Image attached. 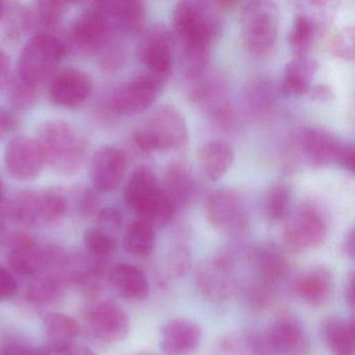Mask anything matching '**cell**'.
Masks as SVG:
<instances>
[{
  "label": "cell",
  "instance_id": "obj_8",
  "mask_svg": "<svg viewBox=\"0 0 355 355\" xmlns=\"http://www.w3.org/2000/svg\"><path fill=\"white\" fill-rule=\"evenodd\" d=\"M112 32L94 3L76 16L67 32L65 43L68 51L91 55L103 51L112 37Z\"/></svg>",
  "mask_w": 355,
  "mask_h": 355
},
{
  "label": "cell",
  "instance_id": "obj_18",
  "mask_svg": "<svg viewBox=\"0 0 355 355\" xmlns=\"http://www.w3.org/2000/svg\"><path fill=\"white\" fill-rule=\"evenodd\" d=\"M112 34L134 35L142 30L145 6L138 0H105L94 3Z\"/></svg>",
  "mask_w": 355,
  "mask_h": 355
},
{
  "label": "cell",
  "instance_id": "obj_2",
  "mask_svg": "<svg viewBox=\"0 0 355 355\" xmlns=\"http://www.w3.org/2000/svg\"><path fill=\"white\" fill-rule=\"evenodd\" d=\"M36 141L45 164L60 175H73L82 169L88 142L72 124L59 119L43 122L37 130Z\"/></svg>",
  "mask_w": 355,
  "mask_h": 355
},
{
  "label": "cell",
  "instance_id": "obj_6",
  "mask_svg": "<svg viewBox=\"0 0 355 355\" xmlns=\"http://www.w3.org/2000/svg\"><path fill=\"white\" fill-rule=\"evenodd\" d=\"M279 30L277 6L267 0L245 3L241 16L243 42L251 53L266 55L274 49Z\"/></svg>",
  "mask_w": 355,
  "mask_h": 355
},
{
  "label": "cell",
  "instance_id": "obj_15",
  "mask_svg": "<svg viewBox=\"0 0 355 355\" xmlns=\"http://www.w3.org/2000/svg\"><path fill=\"white\" fill-rule=\"evenodd\" d=\"M92 89L90 74L78 68H65L58 70L49 80V99L58 107L76 109L86 103Z\"/></svg>",
  "mask_w": 355,
  "mask_h": 355
},
{
  "label": "cell",
  "instance_id": "obj_43",
  "mask_svg": "<svg viewBox=\"0 0 355 355\" xmlns=\"http://www.w3.org/2000/svg\"><path fill=\"white\" fill-rule=\"evenodd\" d=\"M19 123V117L15 112L0 105V143L5 140L8 135L17 130Z\"/></svg>",
  "mask_w": 355,
  "mask_h": 355
},
{
  "label": "cell",
  "instance_id": "obj_12",
  "mask_svg": "<svg viewBox=\"0 0 355 355\" xmlns=\"http://www.w3.org/2000/svg\"><path fill=\"white\" fill-rule=\"evenodd\" d=\"M138 58L149 73L165 80L171 72L173 62V38L163 24H155L141 35Z\"/></svg>",
  "mask_w": 355,
  "mask_h": 355
},
{
  "label": "cell",
  "instance_id": "obj_4",
  "mask_svg": "<svg viewBox=\"0 0 355 355\" xmlns=\"http://www.w3.org/2000/svg\"><path fill=\"white\" fill-rule=\"evenodd\" d=\"M67 53L65 41L57 35L35 34L20 53L16 76L42 87L57 73Z\"/></svg>",
  "mask_w": 355,
  "mask_h": 355
},
{
  "label": "cell",
  "instance_id": "obj_11",
  "mask_svg": "<svg viewBox=\"0 0 355 355\" xmlns=\"http://www.w3.org/2000/svg\"><path fill=\"white\" fill-rule=\"evenodd\" d=\"M282 236L291 250L305 252L324 244L327 226L315 209L303 207L288 218Z\"/></svg>",
  "mask_w": 355,
  "mask_h": 355
},
{
  "label": "cell",
  "instance_id": "obj_5",
  "mask_svg": "<svg viewBox=\"0 0 355 355\" xmlns=\"http://www.w3.org/2000/svg\"><path fill=\"white\" fill-rule=\"evenodd\" d=\"M187 138L186 119L171 105L157 107L132 136L135 144L145 153L178 148L186 142Z\"/></svg>",
  "mask_w": 355,
  "mask_h": 355
},
{
  "label": "cell",
  "instance_id": "obj_31",
  "mask_svg": "<svg viewBox=\"0 0 355 355\" xmlns=\"http://www.w3.org/2000/svg\"><path fill=\"white\" fill-rule=\"evenodd\" d=\"M33 31L31 8L19 3H8L7 11L0 20V37L7 42H17Z\"/></svg>",
  "mask_w": 355,
  "mask_h": 355
},
{
  "label": "cell",
  "instance_id": "obj_14",
  "mask_svg": "<svg viewBox=\"0 0 355 355\" xmlns=\"http://www.w3.org/2000/svg\"><path fill=\"white\" fill-rule=\"evenodd\" d=\"M205 214L209 224L225 234H243L248 226L240 198L230 189L215 191L207 197Z\"/></svg>",
  "mask_w": 355,
  "mask_h": 355
},
{
  "label": "cell",
  "instance_id": "obj_35",
  "mask_svg": "<svg viewBox=\"0 0 355 355\" xmlns=\"http://www.w3.org/2000/svg\"><path fill=\"white\" fill-rule=\"evenodd\" d=\"M292 192L286 182H277L268 189L265 197V213L272 221L286 217L290 207Z\"/></svg>",
  "mask_w": 355,
  "mask_h": 355
},
{
  "label": "cell",
  "instance_id": "obj_46",
  "mask_svg": "<svg viewBox=\"0 0 355 355\" xmlns=\"http://www.w3.org/2000/svg\"><path fill=\"white\" fill-rule=\"evenodd\" d=\"M338 165L353 172V169H354V147L352 144L347 143L340 159H338Z\"/></svg>",
  "mask_w": 355,
  "mask_h": 355
},
{
  "label": "cell",
  "instance_id": "obj_34",
  "mask_svg": "<svg viewBox=\"0 0 355 355\" xmlns=\"http://www.w3.org/2000/svg\"><path fill=\"white\" fill-rule=\"evenodd\" d=\"M8 98L16 110L32 109L40 98L41 87L15 76L8 83Z\"/></svg>",
  "mask_w": 355,
  "mask_h": 355
},
{
  "label": "cell",
  "instance_id": "obj_24",
  "mask_svg": "<svg viewBox=\"0 0 355 355\" xmlns=\"http://www.w3.org/2000/svg\"><path fill=\"white\" fill-rule=\"evenodd\" d=\"M112 286L128 300H146L150 294L148 279L142 270L130 263H116L109 272Z\"/></svg>",
  "mask_w": 355,
  "mask_h": 355
},
{
  "label": "cell",
  "instance_id": "obj_9",
  "mask_svg": "<svg viewBox=\"0 0 355 355\" xmlns=\"http://www.w3.org/2000/svg\"><path fill=\"white\" fill-rule=\"evenodd\" d=\"M164 82V78L148 72L123 83L112 95V109L123 116L144 113L157 101L163 89Z\"/></svg>",
  "mask_w": 355,
  "mask_h": 355
},
{
  "label": "cell",
  "instance_id": "obj_23",
  "mask_svg": "<svg viewBox=\"0 0 355 355\" xmlns=\"http://www.w3.org/2000/svg\"><path fill=\"white\" fill-rule=\"evenodd\" d=\"M46 348L51 355H65L76 347L80 328L78 322L62 313H51L44 319Z\"/></svg>",
  "mask_w": 355,
  "mask_h": 355
},
{
  "label": "cell",
  "instance_id": "obj_13",
  "mask_svg": "<svg viewBox=\"0 0 355 355\" xmlns=\"http://www.w3.org/2000/svg\"><path fill=\"white\" fill-rule=\"evenodd\" d=\"M45 165L44 155L36 139L16 136L8 143L5 166L14 180L33 182L41 175Z\"/></svg>",
  "mask_w": 355,
  "mask_h": 355
},
{
  "label": "cell",
  "instance_id": "obj_7",
  "mask_svg": "<svg viewBox=\"0 0 355 355\" xmlns=\"http://www.w3.org/2000/svg\"><path fill=\"white\" fill-rule=\"evenodd\" d=\"M259 355H305L309 342L301 322L293 315H282L263 336H255Z\"/></svg>",
  "mask_w": 355,
  "mask_h": 355
},
{
  "label": "cell",
  "instance_id": "obj_37",
  "mask_svg": "<svg viewBox=\"0 0 355 355\" xmlns=\"http://www.w3.org/2000/svg\"><path fill=\"white\" fill-rule=\"evenodd\" d=\"M61 282L53 276H44L37 278L28 286L26 291V298L30 302L51 303L57 300L62 295Z\"/></svg>",
  "mask_w": 355,
  "mask_h": 355
},
{
  "label": "cell",
  "instance_id": "obj_33",
  "mask_svg": "<svg viewBox=\"0 0 355 355\" xmlns=\"http://www.w3.org/2000/svg\"><path fill=\"white\" fill-rule=\"evenodd\" d=\"M155 228L144 221L136 220L126 228L123 236V248L126 252L136 257L150 254L155 245Z\"/></svg>",
  "mask_w": 355,
  "mask_h": 355
},
{
  "label": "cell",
  "instance_id": "obj_30",
  "mask_svg": "<svg viewBox=\"0 0 355 355\" xmlns=\"http://www.w3.org/2000/svg\"><path fill=\"white\" fill-rule=\"evenodd\" d=\"M164 191L175 209L186 207L194 194V182L184 166L172 164L165 175Z\"/></svg>",
  "mask_w": 355,
  "mask_h": 355
},
{
  "label": "cell",
  "instance_id": "obj_3",
  "mask_svg": "<svg viewBox=\"0 0 355 355\" xmlns=\"http://www.w3.org/2000/svg\"><path fill=\"white\" fill-rule=\"evenodd\" d=\"M126 205L153 227H164L173 219L176 209L159 184L157 174L146 166L132 172L123 190Z\"/></svg>",
  "mask_w": 355,
  "mask_h": 355
},
{
  "label": "cell",
  "instance_id": "obj_32",
  "mask_svg": "<svg viewBox=\"0 0 355 355\" xmlns=\"http://www.w3.org/2000/svg\"><path fill=\"white\" fill-rule=\"evenodd\" d=\"M67 11V3L63 1H38L31 8L32 13L33 30L36 34H55V31L61 26L64 16Z\"/></svg>",
  "mask_w": 355,
  "mask_h": 355
},
{
  "label": "cell",
  "instance_id": "obj_25",
  "mask_svg": "<svg viewBox=\"0 0 355 355\" xmlns=\"http://www.w3.org/2000/svg\"><path fill=\"white\" fill-rule=\"evenodd\" d=\"M253 261L259 276L257 286L271 291L288 275L290 263L284 253L274 245H266L253 253Z\"/></svg>",
  "mask_w": 355,
  "mask_h": 355
},
{
  "label": "cell",
  "instance_id": "obj_39",
  "mask_svg": "<svg viewBox=\"0 0 355 355\" xmlns=\"http://www.w3.org/2000/svg\"><path fill=\"white\" fill-rule=\"evenodd\" d=\"M330 51L336 57L344 60L354 58V28L352 26L338 31L330 41Z\"/></svg>",
  "mask_w": 355,
  "mask_h": 355
},
{
  "label": "cell",
  "instance_id": "obj_45",
  "mask_svg": "<svg viewBox=\"0 0 355 355\" xmlns=\"http://www.w3.org/2000/svg\"><path fill=\"white\" fill-rule=\"evenodd\" d=\"M10 69H11V61L9 55L5 51H0V90L5 89L9 83Z\"/></svg>",
  "mask_w": 355,
  "mask_h": 355
},
{
  "label": "cell",
  "instance_id": "obj_22",
  "mask_svg": "<svg viewBox=\"0 0 355 355\" xmlns=\"http://www.w3.org/2000/svg\"><path fill=\"white\" fill-rule=\"evenodd\" d=\"M332 290L334 276L331 271L323 266L305 272L297 278L294 284L295 294L311 306L325 304L331 296Z\"/></svg>",
  "mask_w": 355,
  "mask_h": 355
},
{
  "label": "cell",
  "instance_id": "obj_10",
  "mask_svg": "<svg viewBox=\"0 0 355 355\" xmlns=\"http://www.w3.org/2000/svg\"><path fill=\"white\" fill-rule=\"evenodd\" d=\"M195 284L207 301L221 303L228 300L236 288L232 261L225 255L201 261L195 271Z\"/></svg>",
  "mask_w": 355,
  "mask_h": 355
},
{
  "label": "cell",
  "instance_id": "obj_19",
  "mask_svg": "<svg viewBox=\"0 0 355 355\" xmlns=\"http://www.w3.org/2000/svg\"><path fill=\"white\" fill-rule=\"evenodd\" d=\"M202 329L192 320H170L159 332V348L166 355H189L200 346Z\"/></svg>",
  "mask_w": 355,
  "mask_h": 355
},
{
  "label": "cell",
  "instance_id": "obj_44",
  "mask_svg": "<svg viewBox=\"0 0 355 355\" xmlns=\"http://www.w3.org/2000/svg\"><path fill=\"white\" fill-rule=\"evenodd\" d=\"M189 263H190V259H189L188 254L186 252H182V251H178L170 259V271L178 277V276H182L188 270Z\"/></svg>",
  "mask_w": 355,
  "mask_h": 355
},
{
  "label": "cell",
  "instance_id": "obj_50",
  "mask_svg": "<svg viewBox=\"0 0 355 355\" xmlns=\"http://www.w3.org/2000/svg\"><path fill=\"white\" fill-rule=\"evenodd\" d=\"M6 215H8L7 203H5L3 199V180L0 178V222L3 219Z\"/></svg>",
  "mask_w": 355,
  "mask_h": 355
},
{
  "label": "cell",
  "instance_id": "obj_16",
  "mask_svg": "<svg viewBox=\"0 0 355 355\" xmlns=\"http://www.w3.org/2000/svg\"><path fill=\"white\" fill-rule=\"evenodd\" d=\"M128 159L123 151L113 146H103L93 155L89 166L91 184L101 193L115 191L125 175Z\"/></svg>",
  "mask_w": 355,
  "mask_h": 355
},
{
  "label": "cell",
  "instance_id": "obj_17",
  "mask_svg": "<svg viewBox=\"0 0 355 355\" xmlns=\"http://www.w3.org/2000/svg\"><path fill=\"white\" fill-rule=\"evenodd\" d=\"M88 322L93 336L107 344L125 340L130 332V321L128 313L111 301L97 305L89 315Z\"/></svg>",
  "mask_w": 355,
  "mask_h": 355
},
{
  "label": "cell",
  "instance_id": "obj_20",
  "mask_svg": "<svg viewBox=\"0 0 355 355\" xmlns=\"http://www.w3.org/2000/svg\"><path fill=\"white\" fill-rule=\"evenodd\" d=\"M8 245V261L12 269L20 275H35L53 255V251L39 248L36 240L24 232L9 236Z\"/></svg>",
  "mask_w": 355,
  "mask_h": 355
},
{
  "label": "cell",
  "instance_id": "obj_53",
  "mask_svg": "<svg viewBox=\"0 0 355 355\" xmlns=\"http://www.w3.org/2000/svg\"><path fill=\"white\" fill-rule=\"evenodd\" d=\"M8 1H0V20L3 19L6 11H7Z\"/></svg>",
  "mask_w": 355,
  "mask_h": 355
},
{
  "label": "cell",
  "instance_id": "obj_49",
  "mask_svg": "<svg viewBox=\"0 0 355 355\" xmlns=\"http://www.w3.org/2000/svg\"><path fill=\"white\" fill-rule=\"evenodd\" d=\"M311 95L315 98L328 99L330 97V90L325 86H318L311 90Z\"/></svg>",
  "mask_w": 355,
  "mask_h": 355
},
{
  "label": "cell",
  "instance_id": "obj_1",
  "mask_svg": "<svg viewBox=\"0 0 355 355\" xmlns=\"http://www.w3.org/2000/svg\"><path fill=\"white\" fill-rule=\"evenodd\" d=\"M172 20L182 39L186 70H205L211 43L220 30L213 6L202 1H180L174 8Z\"/></svg>",
  "mask_w": 355,
  "mask_h": 355
},
{
  "label": "cell",
  "instance_id": "obj_52",
  "mask_svg": "<svg viewBox=\"0 0 355 355\" xmlns=\"http://www.w3.org/2000/svg\"><path fill=\"white\" fill-rule=\"evenodd\" d=\"M65 355H95L94 352L90 350L88 348H84V347H80V348H72L69 352L66 353Z\"/></svg>",
  "mask_w": 355,
  "mask_h": 355
},
{
  "label": "cell",
  "instance_id": "obj_36",
  "mask_svg": "<svg viewBox=\"0 0 355 355\" xmlns=\"http://www.w3.org/2000/svg\"><path fill=\"white\" fill-rule=\"evenodd\" d=\"M313 32L315 28L313 21L306 15L299 14L295 17L288 34V43L294 51L295 57L307 55V51L313 42Z\"/></svg>",
  "mask_w": 355,
  "mask_h": 355
},
{
  "label": "cell",
  "instance_id": "obj_54",
  "mask_svg": "<svg viewBox=\"0 0 355 355\" xmlns=\"http://www.w3.org/2000/svg\"><path fill=\"white\" fill-rule=\"evenodd\" d=\"M135 355H157V354H155V353H153V352H141V353H138V354H135Z\"/></svg>",
  "mask_w": 355,
  "mask_h": 355
},
{
  "label": "cell",
  "instance_id": "obj_48",
  "mask_svg": "<svg viewBox=\"0 0 355 355\" xmlns=\"http://www.w3.org/2000/svg\"><path fill=\"white\" fill-rule=\"evenodd\" d=\"M345 300L350 307L354 306V275L350 274L344 288Z\"/></svg>",
  "mask_w": 355,
  "mask_h": 355
},
{
  "label": "cell",
  "instance_id": "obj_21",
  "mask_svg": "<svg viewBox=\"0 0 355 355\" xmlns=\"http://www.w3.org/2000/svg\"><path fill=\"white\" fill-rule=\"evenodd\" d=\"M347 143L340 142L330 132L320 128H307L300 137V148L313 165L326 166L338 159Z\"/></svg>",
  "mask_w": 355,
  "mask_h": 355
},
{
  "label": "cell",
  "instance_id": "obj_38",
  "mask_svg": "<svg viewBox=\"0 0 355 355\" xmlns=\"http://www.w3.org/2000/svg\"><path fill=\"white\" fill-rule=\"evenodd\" d=\"M84 242L87 249L97 257H105L115 250L118 240L94 227L89 228L84 234Z\"/></svg>",
  "mask_w": 355,
  "mask_h": 355
},
{
  "label": "cell",
  "instance_id": "obj_26",
  "mask_svg": "<svg viewBox=\"0 0 355 355\" xmlns=\"http://www.w3.org/2000/svg\"><path fill=\"white\" fill-rule=\"evenodd\" d=\"M320 331L324 344L332 355H353L354 325L352 321L340 315H331L323 320Z\"/></svg>",
  "mask_w": 355,
  "mask_h": 355
},
{
  "label": "cell",
  "instance_id": "obj_29",
  "mask_svg": "<svg viewBox=\"0 0 355 355\" xmlns=\"http://www.w3.org/2000/svg\"><path fill=\"white\" fill-rule=\"evenodd\" d=\"M8 215L24 227L43 225L42 201L41 193L24 191L15 195L7 205Z\"/></svg>",
  "mask_w": 355,
  "mask_h": 355
},
{
  "label": "cell",
  "instance_id": "obj_51",
  "mask_svg": "<svg viewBox=\"0 0 355 355\" xmlns=\"http://www.w3.org/2000/svg\"><path fill=\"white\" fill-rule=\"evenodd\" d=\"M8 240H9V236H8L6 226L3 225V222H0V250L8 244Z\"/></svg>",
  "mask_w": 355,
  "mask_h": 355
},
{
  "label": "cell",
  "instance_id": "obj_41",
  "mask_svg": "<svg viewBox=\"0 0 355 355\" xmlns=\"http://www.w3.org/2000/svg\"><path fill=\"white\" fill-rule=\"evenodd\" d=\"M0 355H51L45 345L33 346L18 340H8L0 345Z\"/></svg>",
  "mask_w": 355,
  "mask_h": 355
},
{
  "label": "cell",
  "instance_id": "obj_42",
  "mask_svg": "<svg viewBox=\"0 0 355 355\" xmlns=\"http://www.w3.org/2000/svg\"><path fill=\"white\" fill-rule=\"evenodd\" d=\"M18 284L13 274L0 266V301L9 300L17 293Z\"/></svg>",
  "mask_w": 355,
  "mask_h": 355
},
{
  "label": "cell",
  "instance_id": "obj_27",
  "mask_svg": "<svg viewBox=\"0 0 355 355\" xmlns=\"http://www.w3.org/2000/svg\"><path fill=\"white\" fill-rule=\"evenodd\" d=\"M198 161L205 178L218 180L227 172L234 162L232 146L224 141L205 143L198 150Z\"/></svg>",
  "mask_w": 355,
  "mask_h": 355
},
{
  "label": "cell",
  "instance_id": "obj_40",
  "mask_svg": "<svg viewBox=\"0 0 355 355\" xmlns=\"http://www.w3.org/2000/svg\"><path fill=\"white\" fill-rule=\"evenodd\" d=\"M96 227L117 239L123 227V216L116 207H105L97 216Z\"/></svg>",
  "mask_w": 355,
  "mask_h": 355
},
{
  "label": "cell",
  "instance_id": "obj_28",
  "mask_svg": "<svg viewBox=\"0 0 355 355\" xmlns=\"http://www.w3.org/2000/svg\"><path fill=\"white\" fill-rule=\"evenodd\" d=\"M317 64L307 55L295 57L284 70L282 90L288 95H302L311 91V80Z\"/></svg>",
  "mask_w": 355,
  "mask_h": 355
},
{
  "label": "cell",
  "instance_id": "obj_47",
  "mask_svg": "<svg viewBox=\"0 0 355 355\" xmlns=\"http://www.w3.org/2000/svg\"><path fill=\"white\" fill-rule=\"evenodd\" d=\"M343 253L347 257L353 259L355 253V242H354V230L351 228L348 232H347L346 236H345L344 241L342 244Z\"/></svg>",
  "mask_w": 355,
  "mask_h": 355
}]
</instances>
